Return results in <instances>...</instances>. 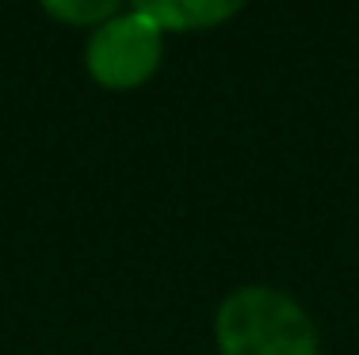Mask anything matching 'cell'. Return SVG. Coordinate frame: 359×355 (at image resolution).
I'll return each mask as SVG.
<instances>
[{
    "mask_svg": "<svg viewBox=\"0 0 359 355\" xmlns=\"http://www.w3.org/2000/svg\"><path fill=\"white\" fill-rule=\"evenodd\" d=\"M245 4L249 0H130V12L157 23L165 35L168 31L191 35V31H210L229 23L245 12Z\"/></svg>",
    "mask_w": 359,
    "mask_h": 355,
    "instance_id": "3",
    "label": "cell"
},
{
    "mask_svg": "<svg viewBox=\"0 0 359 355\" xmlns=\"http://www.w3.org/2000/svg\"><path fill=\"white\" fill-rule=\"evenodd\" d=\"M218 355H321L313 317L279 286L249 283L229 291L215 309Z\"/></svg>",
    "mask_w": 359,
    "mask_h": 355,
    "instance_id": "1",
    "label": "cell"
},
{
    "mask_svg": "<svg viewBox=\"0 0 359 355\" xmlns=\"http://www.w3.org/2000/svg\"><path fill=\"white\" fill-rule=\"evenodd\" d=\"M39 4L50 20L65 23V27H92L96 31L100 23H107L111 15L123 12V4H130V0H39Z\"/></svg>",
    "mask_w": 359,
    "mask_h": 355,
    "instance_id": "4",
    "label": "cell"
},
{
    "mask_svg": "<svg viewBox=\"0 0 359 355\" xmlns=\"http://www.w3.org/2000/svg\"><path fill=\"white\" fill-rule=\"evenodd\" d=\"M165 62V31L138 12H118L100 23L84 46V69L107 92H134L157 77Z\"/></svg>",
    "mask_w": 359,
    "mask_h": 355,
    "instance_id": "2",
    "label": "cell"
}]
</instances>
